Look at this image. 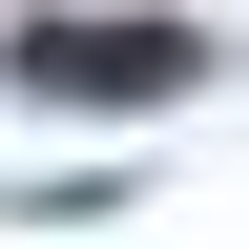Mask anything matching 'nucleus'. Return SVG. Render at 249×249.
Masks as SVG:
<instances>
[{
  "label": "nucleus",
  "mask_w": 249,
  "mask_h": 249,
  "mask_svg": "<svg viewBox=\"0 0 249 249\" xmlns=\"http://www.w3.org/2000/svg\"><path fill=\"white\" fill-rule=\"evenodd\" d=\"M21 83H42V104H124V83H187V21H21Z\"/></svg>",
  "instance_id": "1"
}]
</instances>
